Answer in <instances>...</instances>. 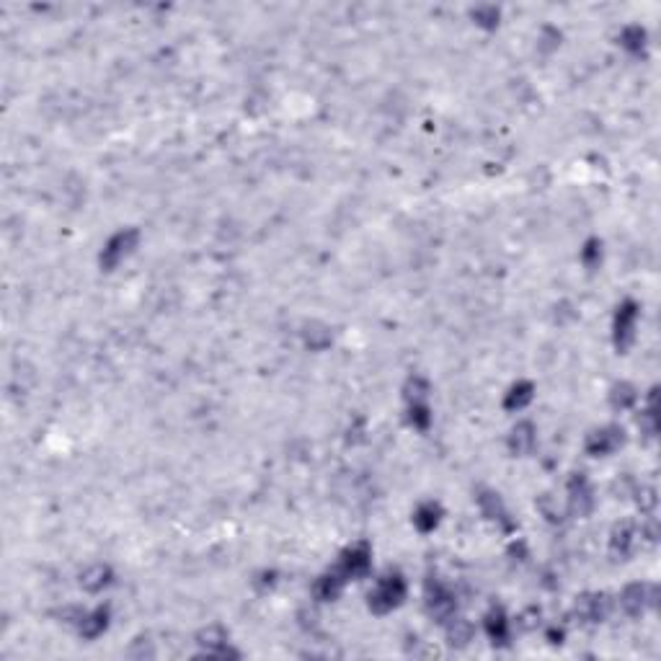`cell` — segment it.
<instances>
[{
  "mask_svg": "<svg viewBox=\"0 0 661 661\" xmlns=\"http://www.w3.org/2000/svg\"><path fill=\"white\" fill-rule=\"evenodd\" d=\"M605 609H607V605H605V597H581L579 602H576V612H579V618L587 620V623H599V620L605 618Z\"/></svg>",
  "mask_w": 661,
  "mask_h": 661,
  "instance_id": "cell-7",
  "label": "cell"
},
{
  "mask_svg": "<svg viewBox=\"0 0 661 661\" xmlns=\"http://www.w3.org/2000/svg\"><path fill=\"white\" fill-rule=\"evenodd\" d=\"M530 398H533V388L530 385H514L509 398H506V408H522L524 403H530Z\"/></svg>",
  "mask_w": 661,
  "mask_h": 661,
  "instance_id": "cell-14",
  "label": "cell"
},
{
  "mask_svg": "<svg viewBox=\"0 0 661 661\" xmlns=\"http://www.w3.org/2000/svg\"><path fill=\"white\" fill-rule=\"evenodd\" d=\"M633 326H636V308L633 305H625L620 310L618 315V341L628 344L630 336H633Z\"/></svg>",
  "mask_w": 661,
  "mask_h": 661,
  "instance_id": "cell-10",
  "label": "cell"
},
{
  "mask_svg": "<svg viewBox=\"0 0 661 661\" xmlns=\"http://www.w3.org/2000/svg\"><path fill=\"white\" fill-rule=\"evenodd\" d=\"M449 638H452V643H468L470 640V625L468 623H462V620H455V625L449 628Z\"/></svg>",
  "mask_w": 661,
  "mask_h": 661,
  "instance_id": "cell-17",
  "label": "cell"
},
{
  "mask_svg": "<svg viewBox=\"0 0 661 661\" xmlns=\"http://www.w3.org/2000/svg\"><path fill=\"white\" fill-rule=\"evenodd\" d=\"M403 594H405V584L401 581V576H388V579H383V581L377 584V589L372 592L370 607H372L374 612H388V609H393L401 605Z\"/></svg>",
  "mask_w": 661,
  "mask_h": 661,
  "instance_id": "cell-1",
  "label": "cell"
},
{
  "mask_svg": "<svg viewBox=\"0 0 661 661\" xmlns=\"http://www.w3.org/2000/svg\"><path fill=\"white\" fill-rule=\"evenodd\" d=\"M199 646L212 656H227V636L220 628H207L199 633Z\"/></svg>",
  "mask_w": 661,
  "mask_h": 661,
  "instance_id": "cell-8",
  "label": "cell"
},
{
  "mask_svg": "<svg viewBox=\"0 0 661 661\" xmlns=\"http://www.w3.org/2000/svg\"><path fill=\"white\" fill-rule=\"evenodd\" d=\"M135 240H137V233L135 230H124V233H117L111 240L107 243V248H104V254H101V264H107L109 269L117 267L122 258L127 256L129 251H132V245H135Z\"/></svg>",
  "mask_w": 661,
  "mask_h": 661,
  "instance_id": "cell-2",
  "label": "cell"
},
{
  "mask_svg": "<svg viewBox=\"0 0 661 661\" xmlns=\"http://www.w3.org/2000/svg\"><path fill=\"white\" fill-rule=\"evenodd\" d=\"M568 499H571V509L579 514H587L589 509H592V491H589V483L587 478H574L571 480V486H568Z\"/></svg>",
  "mask_w": 661,
  "mask_h": 661,
  "instance_id": "cell-6",
  "label": "cell"
},
{
  "mask_svg": "<svg viewBox=\"0 0 661 661\" xmlns=\"http://www.w3.org/2000/svg\"><path fill=\"white\" fill-rule=\"evenodd\" d=\"M367 568H370V553H367V548H364V545H359V548H354V550H349V553L344 555L339 576H341V579L364 576V574H367Z\"/></svg>",
  "mask_w": 661,
  "mask_h": 661,
  "instance_id": "cell-4",
  "label": "cell"
},
{
  "mask_svg": "<svg viewBox=\"0 0 661 661\" xmlns=\"http://www.w3.org/2000/svg\"><path fill=\"white\" fill-rule=\"evenodd\" d=\"M486 630H489V636L493 640L506 638V620H504L502 612H491L489 620H486Z\"/></svg>",
  "mask_w": 661,
  "mask_h": 661,
  "instance_id": "cell-15",
  "label": "cell"
},
{
  "mask_svg": "<svg viewBox=\"0 0 661 661\" xmlns=\"http://www.w3.org/2000/svg\"><path fill=\"white\" fill-rule=\"evenodd\" d=\"M615 405H628L630 401H633V390H630L628 385H620V388H615Z\"/></svg>",
  "mask_w": 661,
  "mask_h": 661,
  "instance_id": "cell-18",
  "label": "cell"
},
{
  "mask_svg": "<svg viewBox=\"0 0 661 661\" xmlns=\"http://www.w3.org/2000/svg\"><path fill=\"white\" fill-rule=\"evenodd\" d=\"M633 545H636V533H633V527L623 524L618 533H615V537H612V548L625 555V553H630Z\"/></svg>",
  "mask_w": 661,
  "mask_h": 661,
  "instance_id": "cell-13",
  "label": "cell"
},
{
  "mask_svg": "<svg viewBox=\"0 0 661 661\" xmlns=\"http://www.w3.org/2000/svg\"><path fill=\"white\" fill-rule=\"evenodd\" d=\"M620 442H623V432H618V429H602V432H594V434H592L587 447L592 455H607V452H612V449L618 447Z\"/></svg>",
  "mask_w": 661,
  "mask_h": 661,
  "instance_id": "cell-5",
  "label": "cell"
},
{
  "mask_svg": "<svg viewBox=\"0 0 661 661\" xmlns=\"http://www.w3.org/2000/svg\"><path fill=\"white\" fill-rule=\"evenodd\" d=\"M653 589L649 587V584H633V587H628L625 592H623V607H625V612H630V615H640L646 607H651L653 605V594H651Z\"/></svg>",
  "mask_w": 661,
  "mask_h": 661,
  "instance_id": "cell-3",
  "label": "cell"
},
{
  "mask_svg": "<svg viewBox=\"0 0 661 661\" xmlns=\"http://www.w3.org/2000/svg\"><path fill=\"white\" fill-rule=\"evenodd\" d=\"M512 449L514 452H527V449L533 447L535 442V429L533 424H519V427H514L512 432Z\"/></svg>",
  "mask_w": 661,
  "mask_h": 661,
  "instance_id": "cell-11",
  "label": "cell"
},
{
  "mask_svg": "<svg viewBox=\"0 0 661 661\" xmlns=\"http://www.w3.org/2000/svg\"><path fill=\"white\" fill-rule=\"evenodd\" d=\"M107 576H109V568H104V565H93L91 571H86V574H83V579H80V581H83V587H86L88 592H98V589H101L109 581Z\"/></svg>",
  "mask_w": 661,
  "mask_h": 661,
  "instance_id": "cell-12",
  "label": "cell"
},
{
  "mask_svg": "<svg viewBox=\"0 0 661 661\" xmlns=\"http://www.w3.org/2000/svg\"><path fill=\"white\" fill-rule=\"evenodd\" d=\"M107 623H109V615H107V609H104V607L96 609V612H91V615H83V618H80V636H86V638H96V636H101V633H104Z\"/></svg>",
  "mask_w": 661,
  "mask_h": 661,
  "instance_id": "cell-9",
  "label": "cell"
},
{
  "mask_svg": "<svg viewBox=\"0 0 661 661\" xmlns=\"http://www.w3.org/2000/svg\"><path fill=\"white\" fill-rule=\"evenodd\" d=\"M416 524L421 527V530H432V527L437 524V506H434V504L421 506L416 514Z\"/></svg>",
  "mask_w": 661,
  "mask_h": 661,
  "instance_id": "cell-16",
  "label": "cell"
}]
</instances>
